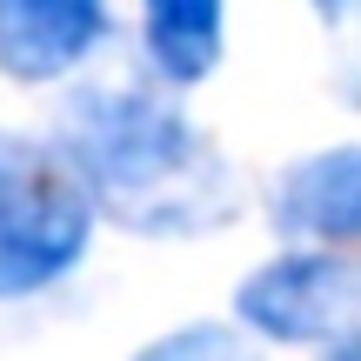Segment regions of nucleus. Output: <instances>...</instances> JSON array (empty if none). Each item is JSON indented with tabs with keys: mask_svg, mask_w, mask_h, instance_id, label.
Instances as JSON below:
<instances>
[{
	"mask_svg": "<svg viewBox=\"0 0 361 361\" xmlns=\"http://www.w3.org/2000/svg\"><path fill=\"white\" fill-rule=\"evenodd\" d=\"M67 174L87 207L114 214L134 234H207L234 214V174L201 128L161 94L87 87L61 114Z\"/></svg>",
	"mask_w": 361,
	"mask_h": 361,
	"instance_id": "f257e3e1",
	"label": "nucleus"
},
{
	"mask_svg": "<svg viewBox=\"0 0 361 361\" xmlns=\"http://www.w3.org/2000/svg\"><path fill=\"white\" fill-rule=\"evenodd\" d=\"M94 234V207L54 147L0 134V301L61 281Z\"/></svg>",
	"mask_w": 361,
	"mask_h": 361,
	"instance_id": "f03ea898",
	"label": "nucleus"
},
{
	"mask_svg": "<svg viewBox=\"0 0 361 361\" xmlns=\"http://www.w3.org/2000/svg\"><path fill=\"white\" fill-rule=\"evenodd\" d=\"M234 314L255 335L322 341L328 361H361V261L322 255V247L281 255L241 281Z\"/></svg>",
	"mask_w": 361,
	"mask_h": 361,
	"instance_id": "7ed1b4c3",
	"label": "nucleus"
},
{
	"mask_svg": "<svg viewBox=\"0 0 361 361\" xmlns=\"http://www.w3.org/2000/svg\"><path fill=\"white\" fill-rule=\"evenodd\" d=\"M107 34V0H0V74L54 80Z\"/></svg>",
	"mask_w": 361,
	"mask_h": 361,
	"instance_id": "20e7f679",
	"label": "nucleus"
},
{
	"mask_svg": "<svg viewBox=\"0 0 361 361\" xmlns=\"http://www.w3.org/2000/svg\"><path fill=\"white\" fill-rule=\"evenodd\" d=\"M274 228L301 241H361V147L295 161L274 180Z\"/></svg>",
	"mask_w": 361,
	"mask_h": 361,
	"instance_id": "39448f33",
	"label": "nucleus"
},
{
	"mask_svg": "<svg viewBox=\"0 0 361 361\" xmlns=\"http://www.w3.org/2000/svg\"><path fill=\"white\" fill-rule=\"evenodd\" d=\"M147 7V54L168 80H207L221 61V13L228 0H141Z\"/></svg>",
	"mask_w": 361,
	"mask_h": 361,
	"instance_id": "423d86ee",
	"label": "nucleus"
},
{
	"mask_svg": "<svg viewBox=\"0 0 361 361\" xmlns=\"http://www.w3.org/2000/svg\"><path fill=\"white\" fill-rule=\"evenodd\" d=\"M134 361H261V348L247 335H234V328H174V335H161L154 348H141Z\"/></svg>",
	"mask_w": 361,
	"mask_h": 361,
	"instance_id": "0eeeda50",
	"label": "nucleus"
},
{
	"mask_svg": "<svg viewBox=\"0 0 361 361\" xmlns=\"http://www.w3.org/2000/svg\"><path fill=\"white\" fill-rule=\"evenodd\" d=\"M328 40H335V87L361 101V0H314Z\"/></svg>",
	"mask_w": 361,
	"mask_h": 361,
	"instance_id": "6e6552de",
	"label": "nucleus"
}]
</instances>
